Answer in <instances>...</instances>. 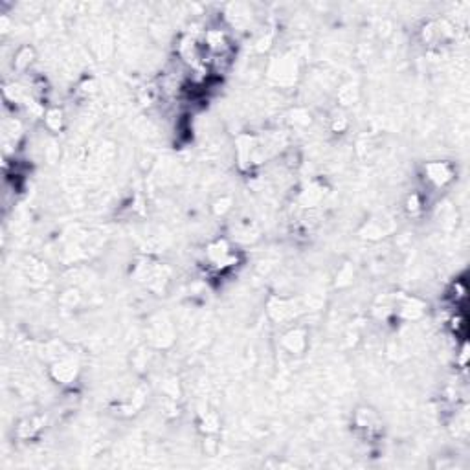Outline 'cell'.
Returning a JSON list of instances; mask_svg holds the SVG:
<instances>
[{"instance_id":"2","label":"cell","mask_w":470,"mask_h":470,"mask_svg":"<svg viewBox=\"0 0 470 470\" xmlns=\"http://www.w3.org/2000/svg\"><path fill=\"white\" fill-rule=\"evenodd\" d=\"M61 121H63V112H61L59 109L50 110V112L46 114V123H48V127H51V129H59V127H61Z\"/></svg>"},{"instance_id":"1","label":"cell","mask_w":470,"mask_h":470,"mask_svg":"<svg viewBox=\"0 0 470 470\" xmlns=\"http://www.w3.org/2000/svg\"><path fill=\"white\" fill-rule=\"evenodd\" d=\"M426 171H428V178H430L432 182H436L437 186L445 184L446 180L452 178V173L448 171V165L446 164H430L426 167Z\"/></svg>"}]
</instances>
